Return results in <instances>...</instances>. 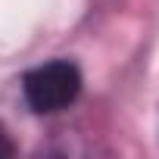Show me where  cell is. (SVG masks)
<instances>
[{
    "mask_svg": "<svg viewBox=\"0 0 159 159\" xmlns=\"http://www.w3.org/2000/svg\"><path fill=\"white\" fill-rule=\"evenodd\" d=\"M22 94L34 112H59L81 94V72L69 59L44 62L22 78Z\"/></svg>",
    "mask_w": 159,
    "mask_h": 159,
    "instance_id": "obj_1",
    "label": "cell"
},
{
    "mask_svg": "<svg viewBox=\"0 0 159 159\" xmlns=\"http://www.w3.org/2000/svg\"><path fill=\"white\" fill-rule=\"evenodd\" d=\"M7 153H13V147L3 140V134H0V156H7Z\"/></svg>",
    "mask_w": 159,
    "mask_h": 159,
    "instance_id": "obj_2",
    "label": "cell"
}]
</instances>
